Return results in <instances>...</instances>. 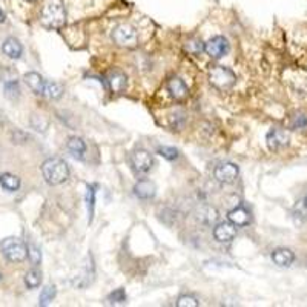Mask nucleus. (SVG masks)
Here are the masks:
<instances>
[{"label":"nucleus","instance_id":"obj_1","mask_svg":"<svg viewBox=\"0 0 307 307\" xmlns=\"http://www.w3.org/2000/svg\"><path fill=\"white\" fill-rule=\"evenodd\" d=\"M40 22L49 29H58L65 25L66 13L62 0H46L40 11Z\"/></svg>","mask_w":307,"mask_h":307},{"label":"nucleus","instance_id":"obj_2","mask_svg":"<svg viewBox=\"0 0 307 307\" xmlns=\"http://www.w3.org/2000/svg\"><path fill=\"white\" fill-rule=\"evenodd\" d=\"M42 175L48 185L57 186L68 180L69 168L65 160L62 159H48L42 165Z\"/></svg>","mask_w":307,"mask_h":307},{"label":"nucleus","instance_id":"obj_3","mask_svg":"<svg viewBox=\"0 0 307 307\" xmlns=\"http://www.w3.org/2000/svg\"><path fill=\"white\" fill-rule=\"evenodd\" d=\"M0 249L10 263H22L28 258V246L16 237L5 238L0 244Z\"/></svg>","mask_w":307,"mask_h":307},{"label":"nucleus","instance_id":"obj_4","mask_svg":"<svg viewBox=\"0 0 307 307\" xmlns=\"http://www.w3.org/2000/svg\"><path fill=\"white\" fill-rule=\"evenodd\" d=\"M209 82L217 89H230L237 83V75L226 66H212L209 71Z\"/></svg>","mask_w":307,"mask_h":307},{"label":"nucleus","instance_id":"obj_5","mask_svg":"<svg viewBox=\"0 0 307 307\" xmlns=\"http://www.w3.org/2000/svg\"><path fill=\"white\" fill-rule=\"evenodd\" d=\"M112 40L121 48H134L138 43V34L137 29L129 23H121L114 28L112 31Z\"/></svg>","mask_w":307,"mask_h":307},{"label":"nucleus","instance_id":"obj_6","mask_svg":"<svg viewBox=\"0 0 307 307\" xmlns=\"http://www.w3.org/2000/svg\"><path fill=\"white\" fill-rule=\"evenodd\" d=\"M238 174H240V169L237 165L234 163H221L215 168L213 171V177L218 183L221 185H230L234 183L237 178H238Z\"/></svg>","mask_w":307,"mask_h":307},{"label":"nucleus","instance_id":"obj_7","mask_svg":"<svg viewBox=\"0 0 307 307\" xmlns=\"http://www.w3.org/2000/svg\"><path fill=\"white\" fill-rule=\"evenodd\" d=\"M131 163L134 166V169L140 174H147L152 166H154V159L152 156L144 150V149H137L132 156H131Z\"/></svg>","mask_w":307,"mask_h":307},{"label":"nucleus","instance_id":"obj_8","mask_svg":"<svg viewBox=\"0 0 307 307\" xmlns=\"http://www.w3.org/2000/svg\"><path fill=\"white\" fill-rule=\"evenodd\" d=\"M204 51L212 58H221V57H224L227 54L229 43L223 36H215L204 45Z\"/></svg>","mask_w":307,"mask_h":307},{"label":"nucleus","instance_id":"obj_9","mask_svg":"<svg viewBox=\"0 0 307 307\" xmlns=\"http://www.w3.org/2000/svg\"><path fill=\"white\" fill-rule=\"evenodd\" d=\"M2 82H4V91H5V96L10 99V100H17L20 97V89H19V82H17V75L7 69L4 71V75H2Z\"/></svg>","mask_w":307,"mask_h":307},{"label":"nucleus","instance_id":"obj_10","mask_svg":"<svg viewBox=\"0 0 307 307\" xmlns=\"http://www.w3.org/2000/svg\"><path fill=\"white\" fill-rule=\"evenodd\" d=\"M237 226L234 223H220L213 229V237L218 243H230L237 235Z\"/></svg>","mask_w":307,"mask_h":307},{"label":"nucleus","instance_id":"obj_11","mask_svg":"<svg viewBox=\"0 0 307 307\" xmlns=\"http://www.w3.org/2000/svg\"><path fill=\"white\" fill-rule=\"evenodd\" d=\"M289 134L283 129H272L266 137V143L270 150H280L289 144Z\"/></svg>","mask_w":307,"mask_h":307},{"label":"nucleus","instance_id":"obj_12","mask_svg":"<svg viewBox=\"0 0 307 307\" xmlns=\"http://www.w3.org/2000/svg\"><path fill=\"white\" fill-rule=\"evenodd\" d=\"M106 83L109 86V89L112 93H123L126 89V85H128V77L125 72L118 71V69H114L108 74L106 77Z\"/></svg>","mask_w":307,"mask_h":307},{"label":"nucleus","instance_id":"obj_13","mask_svg":"<svg viewBox=\"0 0 307 307\" xmlns=\"http://www.w3.org/2000/svg\"><path fill=\"white\" fill-rule=\"evenodd\" d=\"M134 194L140 200H150V198L156 197L157 188H156V185H154L152 181H149V180H141V181L135 183Z\"/></svg>","mask_w":307,"mask_h":307},{"label":"nucleus","instance_id":"obj_14","mask_svg":"<svg viewBox=\"0 0 307 307\" xmlns=\"http://www.w3.org/2000/svg\"><path fill=\"white\" fill-rule=\"evenodd\" d=\"M229 221L234 223L237 227H244L251 223V213L248 209L241 207V206H237L234 209L229 210Z\"/></svg>","mask_w":307,"mask_h":307},{"label":"nucleus","instance_id":"obj_15","mask_svg":"<svg viewBox=\"0 0 307 307\" xmlns=\"http://www.w3.org/2000/svg\"><path fill=\"white\" fill-rule=\"evenodd\" d=\"M23 80H25V83L28 85V88L34 94H42L43 96L46 82L43 80V77L39 72H26L25 77H23Z\"/></svg>","mask_w":307,"mask_h":307},{"label":"nucleus","instance_id":"obj_16","mask_svg":"<svg viewBox=\"0 0 307 307\" xmlns=\"http://www.w3.org/2000/svg\"><path fill=\"white\" fill-rule=\"evenodd\" d=\"M2 51H4V54L7 57H10L13 60H17V58H20V55L23 52V46L16 37H8L2 45Z\"/></svg>","mask_w":307,"mask_h":307},{"label":"nucleus","instance_id":"obj_17","mask_svg":"<svg viewBox=\"0 0 307 307\" xmlns=\"http://www.w3.org/2000/svg\"><path fill=\"white\" fill-rule=\"evenodd\" d=\"M66 147L72 157H75L77 160H83L86 152V143L80 137H71L66 143Z\"/></svg>","mask_w":307,"mask_h":307},{"label":"nucleus","instance_id":"obj_18","mask_svg":"<svg viewBox=\"0 0 307 307\" xmlns=\"http://www.w3.org/2000/svg\"><path fill=\"white\" fill-rule=\"evenodd\" d=\"M272 260L281 267H289L295 260V254L287 248H278L272 252Z\"/></svg>","mask_w":307,"mask_h":307},{"label":"nucleus","instance_id":"obj_19","mask_svg":"<svg viewBox=\"0 0 307 307\" xmlns=\"http://www.w3.org/2000/svg\"><path fill=\"white\" fill-rule=\"evenodd\" d=\"M166 86H168L169 94L175 100H181V99H185L188 96V86H186V83L181 79H178V77H172V79L168 82Z\"/></svg>","mask_w":307,"mask_h":307},{"label":"nucleus","instance_id":"obj_20","mask_svg":"<svg viewBox=\"0 0 307 307\" xmlns=\"http://www.w3.org/2000/svg\"><path fill=\"white\" fill-rule=\"evenodd\" d=\"M0 186L10 192H14L20 188V178L14 174H8V172L2 174L0 175Z\"/></svg>","mask_w":307,"mask_h":307},{"label":"nucleus","instance_id":"obj_21","mask_svg":"<svg viewBox=\"0 0 307 307\" xmlns=\"http://www.w3.org/2000/svg\"><path fill=\"white\" fill-rule=\"evenodd\" d=\"M43 96H46L51 100H57V99H60L63 96V86L55 83V82H46Z\"/></svg>","mask_w":307,"mask_h":307},{"label":"nucleus","instance_id":"obj_22","mask_svg":"<svg viewBox=\"0 0 307 307\" xmlns=\"http://www.w3.org/2000/svg\"><path fill=\"white\" fill-rule=\"evenodd\" d=\"M40 283H42V272L39 269L34 267V269H31V270L26 272V275H25V284H26L28 289H36V287L40 286Z\"/></svg>","mask_w":307,"mask_h":307},{"label":"nucleus","instance_id":"obj_23","mask_svg":"<svg viewBox=\"0 0 307 307\" xmlns=\"http://www.w3.org/2000/svg\"><path fill=\"white\" fill-rule=\"evenodd\" d=\"M86 207H88V215L91 223L94 218V209H96V186L94 185L86 188Z\"/></svg>","mask_w":307,"mask_h":307},{"label":"nucleus","instance_id":"obj_24","mask_svg":"<svg viewBox=\"0 0 307 307\" xmlns=\"http://www.w3.org/2000/svg\"><path fill=\"white\" fill-rule=\"evenodd\" d=\"M55 293H57L55 286L49 284V286L43 287L42 292H40V296H39V304H40V305H48V304H51V301L55 298Z\"/></svg>","mask_w":307,"mask_h":307},{"label":"nucleus","instance_id":"obj_25","mask_svg":"<svg viewBox=\"0 0 307 307\" xmlns=\"http://www.w3.org/2000/svg\"><path fill=\"white\" fill-rule=\"evenodd\" d=\"M185 49L192 55H200L204 51V43L200 39H189L185 45Z\"/></svg>","mask_w":307,"mask_h":307},{"label":"nucleus","instance_id":"obj_26","mask_svg":"<svg viewBox=\"0 0 307 307\" xmlns=\"http://www.w3.org/2000/svg\"><path fill=\"white\" fill-rule=\"evenodd\" d=\"M198 218H200L201 221H204V223L210 224V223L217 221L218 213H217V210H215V209H212V207H204V209H201V210H200Z\"/></svg>","mask_w":307,"mask_h":307},{"label":"nucleus","instance_id":"obj_27","mask_svg":"<svg viewBox=\"0 0 307 307\" xmlns=\"http://www.w3.org/2000/svg\"><path fill=\"white\" fill-rule=\"evenodd\" d=\"M159 154H160L163 159H166V160H175V159H178V150L175 147H172V146H160L159 147Z\"/></svg>","mask_w":307,"mask_h":307},{"label":"nucleus","instance_id":"obj_28","mask_svg":"<svg viewBox=\"0 0 307 307\" xmlns=\"http://www.w3.org/2000/svg\"><path fill=\"white\" fill-rule=\"evenodd\" d=\"M177 305L178 307H197V305H200V302H198L197 296H194V295H181L177 301Z\"/></svg>","mask_w":307,"mask_h":307},{"label":"nucleus","instance_id":"obj_29","mask_svg":"<svg viewBox=\"0 0 307 307\" xmlns=\"http://www.w3.org/2000/svg\"><path fill=\"white\" fill-rule=\"evenodd\" d=\"M28 258H29V261L33 263V266H39L40 261H42L40 249L36 248L34 244H29V246H28Z\"/></svg>","mask_w":307,"mask_h":307},{"label":"nucleus","instance_id":"obj_30","mask_svg":"<svg viewBox=\"0 0 307 307\" xmlns=\"http://www.w3.org/2000/svg\"><path fill=\"white\" fill-rule=\"evenodd\" d=\"M108 301H109V304H123V302H126V293H125V290L123 289L114 290L108 296Z\"/></svg>","mask_w":307,"mask_h":307},{"label":"nucleus","instance_id":"obj_31","mask_svg":"<svg viewBox=\"0 0 307 307\" xmlns=\"http://www.w3.org/2000/svg\"><path fill=\"white\" fill-rule=\"evenodd\" d=\"M292 128L293 129H307V117L302 115V114H296L293 118H292Z\"/></svg>","mask_w":307,"mask_h":307},{"label":"nucleus","instance_id":"obj_32","mask_svg":"<svg viewBox=\"0 0 307 307\" xmlns=\"http://www.w3.org/2000/svg\"><path fill=\"white\" fill-rule=\"evenodd\" d=\"M2 22H5V14H4L2 10H0V23H2Z\"/></svg>","mask_w":307,"mask_h":307},{"label":"nucleus","instance_id":"obj_33","mask_svg":"<svg viewBox=\"0 0 307 307\" xmlns=\"http://www.w3.org/2000/svg\"><path fill=\"white\" fill-rule=\"evenodd\" d=\"M304 206H305V209H307V194H305V198H304Z\"/></svg>","mask_w":307,"mask_h":307},{"label":"nucleus","instance_id":"obj_34","mask_svg":"<svg viewBox=\"0 0 307 307\" xmlns=\"http://www.w3.org/2000/svg\"><path fill=\"white\" fill-rule=\"evenodd\" d=\"M26 2H36V0H26Z\"/></svg>","mask_w":307,"mask_h":307},{"label":"nucleus","instance_id":"obj_35","mask_svg":"<svg viewBox=\"0 0 307 307\" xmlns=\"http://www.w3.org/2000/svg\"><path fill=\"white\" fill-rule=\"evenodd\" d=\"M0 280H2V273H0Z\"/></svg>","mask_w":307,"mask_h":307}]
</instances>
